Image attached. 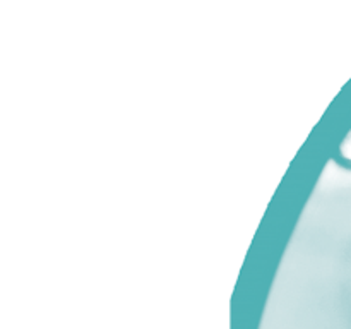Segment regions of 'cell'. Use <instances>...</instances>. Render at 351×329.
<instances>
[{"mask_svg":"<svg viewBox=\"0 0 351 329\" xmlns=\"http://www.w3.org/2000/svg\"><path fill=\"white\" fill-rule=\"evenodd\" d=\"M335 160L338 161L341 167L351 168V127L348 132L345 134V137L341 139V143L338 144V149L335 153Z\"/></svg>","mask_w":351,"mask_h":329,"instance_id":"6da1fadb","label":"cell"}]
</instances>
